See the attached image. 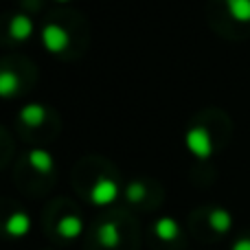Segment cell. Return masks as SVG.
I'll use <instances>...</instances> for the list:
<instances>
[{
    "label": "cell",
    "instance_id": "cell-1",
    "mask_svg": "<svg viewBox=\"0 0 250 250\" xmlns=\"http://www.w3.org/2000/svg\"><path fill=\"white\" fill-rule=\"evenodd\" d=\"M185 143H187V149H189L193 156H198V158H208V156L213 154L211 134H208V129L202 127V125L191 127L185 136Z\"/></svg>",
    "mask_w": 250,
    "mask_h": 250
},
{
    "label": "cell",
    "instance_id": "cell-2",
    "mask_svg": "<svg viewBox=\"0 0 250 250\" xmlns=\"http://www.w3.org/2000/svg\"><path fill=\"white\" fill-rule=\"evenodd\" d=\"M42 44L48 53H62L68 48L70 44V35L64 26L55 24V22H48L42 29Z\"/></svg>",
    "mask_w": 250,
    "mask_h": 250
},
{
    "label": "cell",
    "instance_id": "cell-3",
    "mask_svg": "<svg viewBox=\"0 0 250 250\" xmlns=\"http://www.w3.org/2000/svg\"><path fill=\"white\" fill-rule=\"evenodd\" d=\"M119 195V185L112 180V178H97L95 185L90 189V202L97 204V207H105V204H112Z\"/></svg>",
    "mask_w": 250,
    "mask_h": 250
},
{
    "label": "cell",
    "instance_id": "cell-4",
    "mask_svg": "<svg viewBox=\"0 0 250 250\" xmlns=\"http://www.w3.org/2000/svg\"><path fill=\"white\" fill-rule=\"evenodd\" d=\"M4 230H7L11 237H24L31 230V217L22 211L11 213V215L7 217V222H4Z\"/></svg>",
    "mask_w": 250,
    "mask_h": 250
},
{
    "label": "cell",
    "instance_id": "cell-5",
    "mask_svg": "<svg viewBox=\"0 0 250 250\" xmlns=\"http://www.w3.org/2000/svg\"><path fill=\"white\" fill-rule=\"evenodd\" d=\"M9 33H11L13 40L24 42V40H29L31 33H33V20H31L29 16H24V13H18V16H13L11 22H9Z\"/></svg>",
    "mask_w": 250,
    "mask_h": 250
},
{
    "label": "cell",
    "instance_id": "cell-6",
    "mask_svg": "<svg viewBox=\"0 0 250 250\" xmlns=\"http://www.w3.org/2000/svg\"><path fill=\"white\" fill-rule=\"evenodd\" d=\"M29 165L35 169L38 173H51L53 167H55V160H53V154L48 149H42V147H33L29 151Z\"/></svg>",
    "mask_w": 250,
    "mask_h": 250
},
{
    "label": "cell",
    "instance_id": "cell-7",
    "mask_svg": "<svg viewBox=\"0 0 250 250\" xmlns=\"http://www.w3.org/2000/svg\"><path fill=\"white\" fill-rule=\"evenodd\" d=\"M82 230H83V222L77 215H64L60 220V224H57V233L66 239H77L82 235Z\"/></svg>",
    "mask_w": 250,
    "mask_h": 250
},
{
    "label": "cell",
    "instance_id": "cell-8",
    "mask_svg": "<svg viewBox=\"0 0 250 250\" xmlns=\"http://www.w3.org/2000/svg\"><path fill=\"white\" fill-rule=\"evenodd\" d=\"M46 119V108L40 104H29L20 110V121L29 127H40Z\"/></svg>",
    "mask_w": 250,
    "mask_h": 250
},
{
    "label": "cell",
    "instance_id": "cell-9",
    "mask_svg": "<svg viewBox=\"0 0 250 250\" xmlns=\"http://www.w3.org/2000/svg\"><path fill=\"white\" fill-rule=\"evenodd\" d=\"M154 233H156V237L163 239V242H173V239L180 235V226H178V222L173 220V217H160L154 224Z\"/></svg>",
    "mask_w": 250,
    "mask_h": 250
},
{
    "label": "cell",
    "instance_id": "cell-10",
    "mask_svg": "<svg viewBox=\"0 0 250 250\" xmlns=\"http://www.w3.org/2000/svg\"><path fill=\"white\" fill-rule=\"evenodd\" d=\"M20 90V77L13 70H0V97H13Z\"/></svg>",
    "mask_w": 250,
    "mask_h": 250
},
{
    "label": "cell",
    "instance_id": "cell-11",
    "mask_svg": "<svg viewBox=\"0 0 250 250\" xmlns=\"http://www.w3.org/2000/svg\"><path fill=\"white\" fill-rule=\"evenodd\" d=\"M121 242V233H119V226L114 222H105L99 229V244L105 248H117Z\"/></svg>",
    "mask_w": 250,
    "mask_h": 250
},
{
    "label": "cell",
    "instance_id": "cell-12",
    "mask_svg": "<svg viewBox=\"0 0 250 250\" xmlns=\"http://www.w3.org/2000/svg\"><path fill=\"white\" fill-rule=\"evenodd\" d=\"M208 224H211V229L217 230V233H226V230L230 229V224H233V217H230V213L224 211V208H215V211H211V215H208Z\"/></svg>",
    "mask_w": 250,
    "mask_h": 250
},
{
    "label": "cell",
    "instance_id": "cell-13",
    "mask_svg": "<svg viewBox=\"0 0 250 250\" xmlns=\"http://www.w3.org/2000/svg\"><path fill=\"white\" fill-rule=\"evenodd\" d=\"M226 7L237 22H250V0H226Z\"/></svg>",
    "mask_w": 250,
    "mask_h": 250
},
{
    "label": "cell",
    "instance_id": "cell-14",
    "mask_svg": "<svg viewBox=\"0 0 250 250\" xmlns=\"http://www.w3.org/2000/svg\"><path fill=\"white\" fill-rule=\"evenodd\" d=\"M125 195H127L129 202H141V200L147 195V187L143 185L141 180H134V182H129V185H127Z\"/></svg>",
    "mask_w": 250,
    "mask_h": 250
},
{
    "label": "cell",
    "instance_id": "cell-15",
    "mask_svg": "<svg viewBox=\"0 0 250 250\" xmlns=\"http://www.w3.org/2000/svg\"><path fill=\"white\" fill-rule=\"evenodd\" d=\"M233 250H250V239H239L233 246Z\"/></svg>",
    "mask_w": 250,
    "mask_h": 250
},
{
    "label": "cell",
    "instance_id": "cell-16",
    "mask_svg": "<svg viewBox=\"0 0 250 250\" xmlns=\"http://www.w3.org/2000/svg\"><path fill=\"white\" fill-rule=\"evenodd\" d=\"M57 2H68V0H57Z\"/></svg>",
    "mask_w": 250,
    "mask_h": 250
}]
</instances>
